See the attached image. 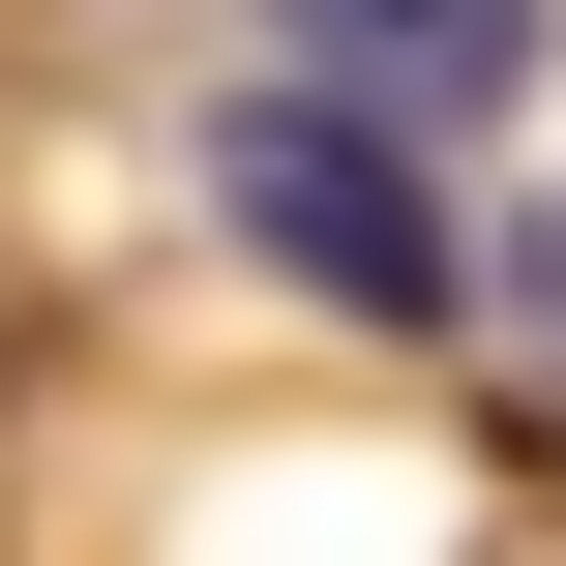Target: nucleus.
I'll return each instance as SVG.
<instances>
[{"mask_svg": "<svg viewBox=\"0 0 566 566\" xmlns=\"http://www.w3.org/2000/svg\"><path fill=\"white\" fill-rule=\"evenodd\" d=\"M209 209H239V239H269V269L328 298V328H448V298H478V239L418 209L388 90H328V60H269V90L209 119Z\"/></svg>", "mask_w": 566, "mask_h": 566, "instance_id": "nucleus-1", "label": "nucleus"}, {"mask_svg": "<svg viewBox=\"0 0 566 566\" xmlns=\"http://www.w3.org/2000/svg\"><path fill=\"white\" fill-rule=\"evenodd\" d=\"M269 30L388 119H537V0H269Z\"/></svg>", "mask_w": 566, "mask_h": 566, "instance_id": "nucleus-2", "label": "nucleus"}, {"mask_svg": "<svg viewBox=\"0 0 566 566\" xmlns=\"http://www.w3.org/2000/svg\"><path fill=\"white\" fill-rule=\"evenodd\" d=\"M507 298H537V328H566V209H537V239H507Z\"/></svg>", "mask_w": 566, "mask_h": 566, "instance_id": "nucleus-3", "label": "nucleus"}]
</instances>
